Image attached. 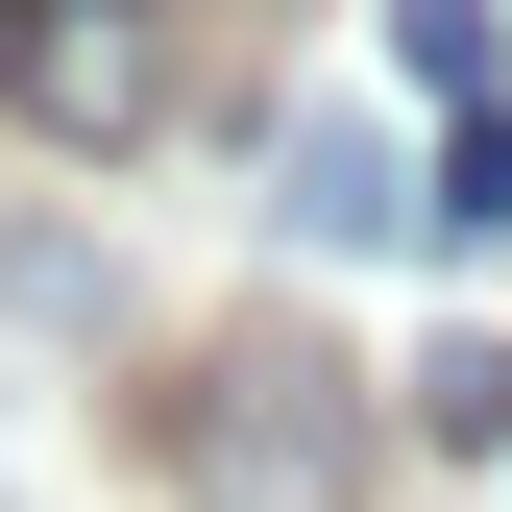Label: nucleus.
I'll return each instance as SVG.
<instances>
[{"label": "nucleus", "mask_w": 512, "mask_h": 512, "mask_svg": "<svg viewBox=\"0 0 512 512\" xmlns=\"http://www.w3.org/2000/svg\"><path fill=\"white\" fill-rule=\"evenodd\" d=\"M0 98H25L49 147H147L171 122V25L147 0H0Z\"/></svg>", "instance_id": "1"}, {"label": "nucleus", "mask_w": 512, "mask_h": 512, "mask_svg": "<svg viewBox=\"0 0 512 512\" xmlns=\"http://www.w3.org/2000/svg\"><path fill=\"white\" fill-rule=\"evenodd\" d=\"M293 244H415V171H391V122H293Z\"/></svg>", "instance_id": "2"}, {"label": "nucleus", "mask_w": 512, "mask_h": 512, "mask_svg": "<svg viewBox=\"0 0 512 512\" xmlns=\"http://www.w3.org/2000/svg\"><path fill=\"white\" fill-rule=\"evenodd\" d=\"M415 244H512V98L439 122V171H415Z\"/></svg>", "instance_id": "3"}, {"label": "nucleus", "mask_w": 512, "mask_h": 512, "mask_svg": "<svg viewBox=\"0 0 512 512\" xmlns=\"http://www.w3.org/2000/svg\"><path fill=\"white\" fill-rule=\"evenodd\" d=\"M391 74L415 98H512V25H488V0H391Z\"/></svg>", "instance_id": "4"}, {"label": "nucleus", "mask_w": 512, "mask_h": 512, "mask_svg": "<svg viewBox=\"0 0 512 512\" xmlns=\"http://www.w3.org/2000/svg\"><path fill=\"white\" fill-rule=\"evenodd\" d=\"M415 439H439V464H488V439H512V342H439V366H415Z\"/></svg>", "instance_id": "5"}]
</instances>
